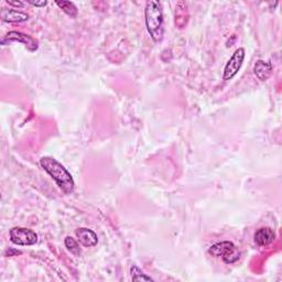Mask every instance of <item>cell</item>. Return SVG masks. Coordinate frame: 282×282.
<instances>
[{
  "label": "cell",
  "mask_w": 282,
  "mask_h": 282,
  "mask_svg": "<svg viewBox=\"0 0 282 282\" xmlns=\"http://www.w3.org/2000/svg\"><path fill=\"white\" fill-rule=\"evenodd\" d=\"M40 164L65 194H72L74 192L75 183L71 173L58 160L52 157H43L40 160Z\"/></svg>",
  "instance_id": "1"
},
{
  "label": "cell",
  "mask_w": 282,
  "mask_h": 282,
  "mask_svg": "<svg viewBox=\"0 0 282 282\" xmlns=\"http://www.w3.org/2000/svg\"><path fill=\"white\" fill-rule=\"evenodd\" d=\"M209 252L214 257H221L225 264H234L239 259L240 257V252L236 248L232 241H220V243H217L213 245L210 249Z\"/></svg>",
  "instance_id": "3"
},
{
  "label": "cell",
  "mask_w": 282,
  "mask_h": 282,
  "mask_svg": "<svg viewBox=\"0 0 282 282\" xmlns=\"http://www.w3.org/2000/svg\"><path fill=\"white\" fill-rule=\"evenodd\" d=\"M75 234L79 240V243L84 247H94L98 243L97 235L92 230H89V228H78V230H76Z\"/></svg>",
  "instance_id": "8"
},
{
  "label": "cell",
  "mask_w": 282,
  "mask_h": 282,
  "mask_svg": "<svg viewBox=\"0 0 282 282\" xmlns=\"http://www.w3.org/2000/svg\"><path fill=\"white\" fill-rule=\"evenodd\" d=\"M64 244L66 249H68L71 253H73L74 256H79L80 255V248L78 246V244L75 241V239L72 237H66L64 240Z\"/></svg>",
  "instance_id": "12"
},
{
  "label": "cell",
  "mask_w": 282,
  "mask_h": 282,
  "mask_svg": "<svg viewBox=\"0 0 282 282\" xmlns=\"http://www.w3.org/2000/svg\"><path fill=\"white\" fill-rule=\"evenodd\" d=\"M245 55H246L245 49H243V48H239L234 52V54L232 55V58L230 60H228V62L225 65L224 74H223L224 80H230L235 75H236L238 71L240 70L241 65H243V63H244Z\"/></svg>",
  "instance_id": "5"
},
{
  "label": "cell",
  "mask_w": 282,
  "mask_h": 282,
  "mask_svg": "<svg viewBox=\"0 0 282 282\" xmlns=\"http://www.w3.org/2000/svg\"><path fill=\"white\" fill-rule=\"evenodd\" d=\"M131 278L133 281H153L152 278L145 274L137 266H133L131 268Z\"/></svg>",
  "instance_id": "13"
},
{
  "label": "cell",
  "mask_w": 282,
  "mask_h": 282,
  "mask_svg": "<svg viewBox=\"0 0 282 282\" xmlns=\"http://www.w3.org/2000/svg\"><path fill=\"white\" fill-rule=\"evenodd\" d=\"M253 72H255V75L264 82V80H267L271 75L272 65L270 63L259 60V61H257L253 66Z\"/></svg>",
  "instance_id": "10"
},
{
  "label": "cell",
  "mask_w": 282,
  "mask_h": 282,
  "mask_svg": "<svg viewBox=\"0 0 282 282\" xmlns=\"http://www.w3.org/2000/svg\"><path fill=\"white\" fill-rule=\"evenodd\" d=\"M60 8H61L66 15L72 17V18H75L77 16V8L76 6L74 5L73 3L71 2H57L55 3Z\"/></svg>",
  "instance_id": "11"
},
{
  "label": "cell",
  "mask_w": 282,
  "mask_h": 282,
  "mask_svg": "<svg viewBox=\"0 0 282 282\" xmlns=\"http://www.w3.org/2000/svg\"><path fill=\"white\" fill-rule=\"evenodd\" d=\"M9 42H19L22 43L26 49L29 51L33 52L38 49V42L35 39L31 38L28 35H24L22 32L19 31H10L9 33H7V36L3 38L2 40V44L5 45Z\"/></svg>",
  "instance_id": "6"
},
{
  "label": "cell",
  "mask_w": 282,
  "mask_h": 282,
  "mask_svg": "<svg viewBox=\"0 0 282 282\" xmlns=\"http://www.w3.org/2000/svg\"><path fill=\"white\" fill-rule=\"evenodd\" d=\"M10 240L18 246H32L38 241V235L24 227H13L9 233Z\"/></svg>",
  "instance_id": "4"
},
{
  "label": "cell",
  "mask_w": 282,
  "mask_h": 282,
  "mask_svg": "<svg viewBox=\"0 0 282 282\" xmlns=\"http://www.w3.org/2000/svg\"><path fill=\"white\" fill-rule=\"evenodd\" d=\"M6 3L8 4V5H10V6L17 7V8H18V7H20V8H21V7H23V6H24V4H23V3H21V2H12V0H7Z\"/></svg>",
  "instance_id": "15"
},
{
  "label": "cell",
  "mask_w": 282,
  "mask_h": 282,
  "mask_svg": "<svg viewBox=\"0 0 282 282\" xmlns=\"http://www.w3.org/2000/svg\"><path fill=\"white\" fill-rule=\"evenodd\" d=\"M274 238H276V234L269 227H261L255 233V243L260 247H266L273 243Z\"/></svg>",
  "instance_id": "7"
},
{
  "label": "cell",
  "mask_w": 282,
  "mask_h": 282,
  "mask_svg": "<svg viewBox=\"0 0 282 282\" xmlns=\"http://www.w3.org/2000/svg\"><path fill=\"white\" fill-rule=\"evenodd\" d=\"M28 3L32 6H36V7H45L46 5H48V3L43 2V0H42V2H33V0H29Z\"/></svg>",
  "instance_id": "14"
},
{
  "label": "cell",
  "mask_w": 282,
  "mask_h": 282,
  "mask_svg": "<svg viewBox=\"0 0 282 282\" xmlns=\"http://www.w3.org/2000/svg\"><path fill=\"white\" fill-rule=\"evenodd\" d=\"M145 20L147 30L154 42H160L163 38V12L161 4L148 2L145 9Z\"/></svg>",
  "instance_id": "2"
},
{
  "label": "cell",
  "mask_w": 282,
  "mask_h": 282,
  "mask_svg": "<svg viewBox=\"0 0 282 282\" xmlns=\"http://www.w3.org/2000/svg\"><path fill=\"white\" fill-rule=\"evenodd\" d=\"M2 20L5 22H10V23H19V22H24L29 19V16L26 13L15 10V9H2Z\"/></svg>",
  "instance_id": "9"
}]
</instances>
